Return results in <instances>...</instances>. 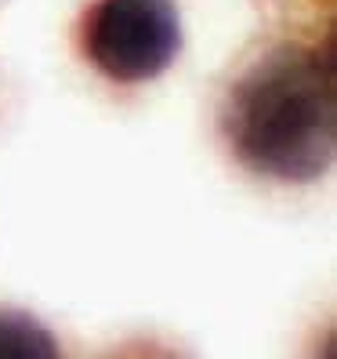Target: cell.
Segmentation results:
<instances>
[{
    "label": "cell",
    "instance_id": "obj_1",
    "mask_svg": "<svg viewBox=\"0 0 337 359\" xmlns=\"http://www.w3.org/2000/svg\"><path fill=\"white\" fill-rule=\"evenodd\" d=\"M218 135L250 175L319 182L337 149L333 40L280 36L247 55L218 98Z\"/></svg>",
    "mask_w": 337,
    "mask_h": 359
},
{
    "label": "cell",
    "instance_id": "obj_2",
    "mask_svg": "<svg viewBox=\"0 0 337 359\" xmlns=\"http://www.w3.org/2000/svg\"><path fill=\"white\" fill-rule=\"evenodd\" d=\"M80 55L113 83H149L174 66L181 18L174 0H91L76 26Z\"/></svg>",
    "mask_w": 337,
    "mask_h": 359
},
{
    "label": "cell",
    "instance_id": "obj_3",
    "mask_svg": "<svg viewBox=\"0 0 337 359\" xmlns=\"http://www.w3.org/2000/svg\"><path fill=\"white\" fill-rule=\"evenodd\" d=\"M0 359H66L51 327L33 312L0 305Z\"/></svg>",
    "mask_w": 337,
    "mask_h": 359
},
{
    "label": "cell",
    "instance_id": "obj_4",
    "mask_svg": "<svg viewBox=\"0 0 337 359\" xmlns=\"http://www.w3.org/2000/svg\"><path fill=\"white\" fill-rule=\"evenodd\" d=\"M113 359H185V355L163 348V345H156V341H135V345H128V348H120Z\"/></svg>",
    "mask_w": 337,
    "mask_h": 359
}]
</instances>
